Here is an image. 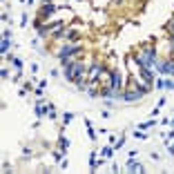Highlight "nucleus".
I'll return each instance as SVG.
<instances>
[{
  "instance_id": "11",
  "label": "nucleus",
  "mask_w": 174,
  "mask_h": 174,
  "mask_svg": "<svg viewBox=\"0 0 174 174\" xmlns=\"http://www.w3.org/2000/svg\"><path fill=\"white\" fill-rule=\"evenodd\" d=\"M9 45H11V38H2V45H0V54H7Z\"/></svg>"
},
{
  "instance_id": "1",
  "label": "nucleus",
  "mask_w": 174,
  "mask_h": 174,
  "mask_svg": "<svg viewBox=\"0 0 174 174\" xmlns=\"http://www.w3.org/2000/svg\"><path fill=\"white\" fill-rule=\"evenodd\" d=\"M134 60L139 63V67H156L159 56H156V49L150 45V47H145V49H141V52L134 54Z\"/></svg>"
},
{
  "instance_id": "9",
  "label": "nucleus",
  "mask_w": 174,
  "mask_h": 174,
  "mask_svg": "<svg viewBox=\"0 0 174 174\" xmlns=\"http://www.w3.org/2000/svg\"><path fill=\"white\" fill-rule=\"evenodd\" d=\"M112 152H114V147H110V145H103V150H101V159H110V156H112Z\"/></svg>"
},
{
  "instance_id": "4",
  "label": "nucleus",
  "mask_w": 174,
  "mask_h": 174,
  "mask_svg": "<svg viewBox=\"0 0 174 174\" xmlns=\"http://www.w3.org/2000/svg\"><path fill=\"white\" fill-rule=\"evenodd\" d=\"M101 74H103V65H101V63H94L89 69H87V81H89V83H96V81L101 78Z\"/></svg>"
},
{
  "instance_id": "2",
  "label": "nucleus",
  "mask_w": 174,
  "mask_h": 174,
  "mask_svg": "<svg viewBox=\"0 0 174 174\" xmlns=\"http://www.w3.org/2000/svg\"><path fill=\"white\" fill-rule=\"evenodd\" d=\"M76 52H81V45H67V47H63V49L58 52V60H60L63 65L72 63V58H74Z\"/></svg>"
},
{
  "instance_id": "20",
  "label": "nucleus",
  "mask_w": 174,
  "mask_h": 174,
  "mask_svg": "<svg viewBox=\"0 0 174 174\" xmlns=\"http://www.w3.org/2000/svg\"><path fill=\"white\" fill-rule=\"evenodd\" d=\"M163 85H165L168 89H174V81H163Z\"/></svg>"
},
{
  "instance_id": "10",
  "label": "nucleus",
  "mask_w": 174,
  "mask_h": 174,
  "mask_svg": "<svg viewBox=\"0 0 174 174\" xmlns=\"http://www.w3.org/2000/svg\"><path fill=\"white\" fill-rule=\"evenodd\" d=\"M85 130H87V134H89V139L94 141V139H96V132H94V127H92V123H89V118H85Z\"/></svg>"
},
{
  "instance_id": "5",
  "label": "nucleus",
  "mask_w": 174,
  "mask_h": 174,
  "mask_svg": "<svg viewBox=\"0 0 174 174\" xmlns=\"http://www.w3.org/2000/svg\"><path fill=\"white\" fill-rule=\"evenodd\" d=\"M139 76H141L143 81H145V85H152V83H154V74H152V67H141Z\"/></svg>"
},
{
  "instance_id": "13",
  "label": "nucleus",
  "mask_w": 174,
  "mask_h": 174,
  "mask_svg": "<svg viewBox=\"0 0 174 174\" xmlns=\"http://www.w3.org/2000/svg\"><path fill=\"white\" fill-rule=\"evenodd\" d=\"M154 125H156V121H147V123H139V130H150V127H154Z\"/></svg>"
},
{
  "instance_id": "22",
  "label": "nucleus",
  "mask_w": 174,
  "mask_h": 174,
  "mask_svg": "<svg viewBox=\"0 0 174 174\" xmlns=\"http://www.w3.org/2000/svg\"><path fill=\"white\" fill-rule=\"evenodd\" d=\"M170 123H172V125H174V116H172V121H170Z\"/></svg>"
},
{
  "instance_id": "16",
  "label": "nucleus",
  "mask_w": 174,
  "mask_h": 174,
  "mask_svg": "<svg viewBox=\"0 0 174 174\" xmlns=\"http://www.w3.org/2000/svg\"><path fill=\"white\" fill-rule=\"evenodd\" d=\"M72 121H74V114H72V112H65V114H63V123L67 125V123H72Z\"/></svg>"
},
{
  "instance_id": "8",
  "label": "nucleus",
  "mask_w": 174,
  "mask_h": 174,
  "mask_svg": "<svg viewBox=\"0 0 174 174\" xmlns=\"http://www.w3.org/2000/svg\"><path fill=\"white\" fill-rule=\"evenodd\" d=\"M67 150H69V141H67V139L63 136V134H60V139H58V152L67 156Z\"/></svg>"
},
{
  "instance_id": "17",
  "label": "nucleus",
  "mask_w": 174,
  "mask_h": 174,
  "mask_svg": "<svg viewBox=\"0 0 174 174\" xmlns=\"http://www.w3.org/2000/svg\"><path fill=\"white\" fill-rule=\"evenodd\" d=\"M65 38H67V40H76V38H78V31H74V29H72V31L65 34Z\"/></svg>"
},
{
  "instance_id": "18",
  "label": "nucleus",
  "mask_w": 174,
  "mask_h": 174,
  "mask_svg": "<svg viewBox=\"0 0 174 174\" xmlns=\"http://www.w3.org/2000/svg\"><path fill=\"white\" fill-rule=\"evenodd\" d=\"M125 145V136H121V141H114V150H121Z\"/></svg>"
},
{
  "instance_id": "6",
  "label": "nucleus",
  "mask_w": 174,
  "mask_h": 174,
  "mask_svg": "<svg viewBox=\"0 0 174 174\" xmlns=\"http://www.w3.org/2000/svg\"><path fill=\"white\" fill-rule=\"evenodd\" d=\"M34 112H36V116H38V118H43V116L47 114V105H45L43 101H36V105H34Z\"/></svg>"
},
{
  "instance_id": "7",
  "label": "nucleus",
  "mask_w": 174,
  "mask_h": 174,
  "mask_svg": "<svg viewBox=\"0 0 174 174\" xmlns=\"http://www.w3.org/2000/svg\"><path fill=\"white\" fill-rule=\"evenodd\" d=\"M134 159H136V156H130V161H127V170H130V172H143V165H141L139 161H134Z\"/></svg>"
},
{
  "instance_id": "19",
  "label": "nucleus",
  "mask_w": 174,
  "mask_h": 174,
  "mask_svg": "<svg viewBox=\"0 0 174 174\" xmlns=\"http://www.w3.org/2000/svg\"><path fill=\"white\" fill-rule=\"evenodd\" d=\"M27 25H29V16L23 14V16H20V27H27Z\"/></svg>"
},
{
  "instance_id": "21",
  "label": "nucleus",
  "mask_w": 174,
  "mask_h": 174,
  "mask_svg": "<svg viewBox=\"0 0 174 174\" xmlns=\"http://www.w3.org/2000/svg\"><path fill=\"white\" fill-rule=\"evenodd\" d=\"M31 2H36V0H27V5H31Z\"/></svg>"
},
{
  "instance_id": "3",
  "label": "nucleus",
  "mask_w": 174,
  "mask_h": 174,
  "mask_svg": "<svg viewBox=\"0 0 174 174\" xmlns=\"http://www.w3.org/2000/svg\"><path fill=\"white\" fill-rule=\"evenodd\" d=\"M156 74H161V76H174V58L159 60L156 63Z\"/></svg>"
},
{
  "instance_id": "15",
  "label": "nucleus",
  "mask_w": 174,
  "mask_h": 174,
  "mask_svg": "<svg viewBox=\"0 0 174 174\" xmlns=\"http://www.w3.org/2000/svg\"><path fill=\"white\" fill-rule=\"evenodd\" d=\"M47 116H49V118H56V107H54L52 103L47 105Z\"/></svg>"
},
{
  "instance_id": "12",
  "label": "nucleus",
  "mask_w": 174,
  "mask_h": 174,
  "mask_svg": "<svg viewBox=\"0 0 174 174\" xmlns=\"http://www.w3.org/2000/svg\"><path fill=\"white\" fill-rule=\"evenodd\" d=\"M45 87H47V81H40V83H38V87H36L34 92H36L38 96H43V94H45Z\"/></svg>"
},
{
  "instance_id": "14",
  "label": "nucleus",
  "mask_w": 174,
  "mask_h": 174,
  "mask_svg": "<svg viewBox=\"0 0 174 174\" xmlns=\"http://www.w3.org/2000/svg\"><path fill=\"white\" fill-rule=\"evenodd\" d=\"M9 60L14 63V67H16V69H23V60H20V58H14V56H9Z\"/></svg>"
}]
</instances>
